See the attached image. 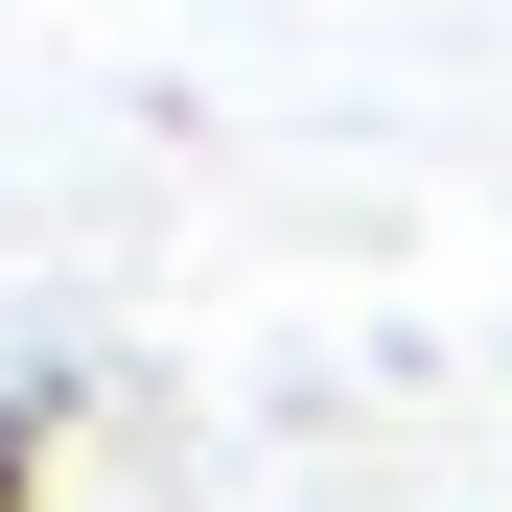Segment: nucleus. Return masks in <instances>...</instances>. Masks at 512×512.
Instances as JSON below:
<instances>
[{"instance_id": "f257e3e1", "label": "nucleus", "mask_w": 512, "mask_h": 512, "mask_svg": "<svg viewBox=\"0 0 512 512\" xmlns=\"http://www.w3.org/2000/svg\"><path fill=\"white\" fill-rule=\"evenodd\" d=\"M0 512H47V443H24V396H0Z\"/></svg>"}]
</instances>
